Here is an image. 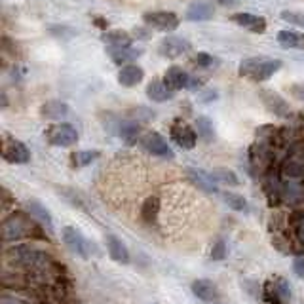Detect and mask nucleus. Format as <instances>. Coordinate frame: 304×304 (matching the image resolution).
Here are the masks:
<instances>
[{
	"label": "nucleus",
	"instance_id": "f257e3e1",
	"mask_svg": "<svg viewBox=\"0 0 304 304\" xmlns=\"http://www.w3.org/2000/svg\"><path fill=\"white\" fill-rule=\"evenodd\" d=\"M6 261H8L10 266L23 270V272H27L29 276H35V278L46 276L54 266V261H52L50 253L38 249L35 245H29V243H21V245L8 249L6 251Z\"/></svg>",
	"mask_w": 304,
	"mask_h": 304
},
{
	"label": "nucleus",
	"instance_id": "f03ea898",
	"mask_svg": "<svg viewBox=\"0 0 304 304\" xmlns=\"http://www.w3.org/2000/svg\"><path fill=\"white\" fill-rule=\"evenodd\" d=\"M282 69V61L280 59H270V57H247L240 63V76L247 78L251 82H264L270 76H274L276 72Z\"/></svg>",
	"mask_w": 304,
	"mask_h": 304
},
{
	"label": "nucleus",
	"instance_id": "7ed1b4c3",
	"mask_svg": "<svg viewBox=\"0 0 304 304\" xmlns=\"http://www.w3.org/2000/svg\"><path fill=\"white\" fill-rule=\"evenodd\" d=\"M35 234V223L23 213H14L2 223V240L4 242H19Z\"/></svg>",
	"mask_w": 304,
	"mask_h": 304
},
{
	"label": "nucleus",
	"instance_id": "20e7f679",
	"mask_svg": "<svg viewBox=\"0 0 304 304\" xmlns=\"http://www.w3.org/2000/svg\"><path fill=\"white\" fill-rule=\"evenodd\" d=\"M61 236H63L65 245H67L74 255H78V257H82V259H90L91 255H97L95 243L90 242L78 228H74V226H65Z\"/></svg>",
	"mask_w": 304,
	"mask_h": 304
},
{
	"label": "nucleus",
	"instance_id": "39448f33",
	"mask_svg": "<svg viewBox=\"0 0 304 304\" xmlns=\"http://www.w3.org/2000/svg\"><path fill=\"white\" fill-rule=\"evenodd\" d=\"M263 297L270 304H289L293 299V291L284 276H274L263 285Z\"/></svg>",
	"mask_w": 304,
	"mask_h": 304
},
{
	"label": "nucleus",
	"instance_id": "423d86ee",
	"mask_svg": "<svg viewBox=\"0 0 304 304\" xmlns=\"http://www.w3.org/2000/svg\"><path fill=\"white\" fill-rule=\"evenodd\" d=\"M165 84L171 88L173 91L179 90H200L202 88V82L196 76H190L186 71H182L181 67H171L165 71V76H163Z\"/></svg>",
	"mask_w": 304,
	"mask_h": 304
},
{
	"label": "nucleus",
	"instance_id": "0eeeda50",
	"mask_svg": "<svg viewBox=\"0 0 304 304\" xmlns=\"http://www.w3.org/2000/svg\"><path fill=\"white\" fill-rule=\"evenodd\" d=\"M46 139H48V143L54 144V146H71V144L78 141V131H76L74 125L61 122V124H54L48 127Z\"/></svg>",
	"mask_w": 304,
	"mask_h": 304
},
{
	"label": "nucleus",
	"instance_id": "6e6552de",
	"mask_svg": "<svg viewBox=\"0 0 304 304\" xmlns=\"http://www.w3.org/2000/svg\"><path fill=\"white\" fill-rule=\"evenodd\" d=\"M2 156L10 163H27L31 160V152L25 146V143H21L19 139L10 137V135H4L2 139Z\"/></svg>",
	"mask_w": 304,
	"mask_h": 304
},
{
	"label": "nucleus",
	"instance_id": "1a4fd4ad",
	"mask_svg": "<svg viewBox=\"0 0 304 304\" xmlns=\"http://www.w3.org/2000/svg\"><path fill=\"white\" fill-rule=\"evenodd\" d=\"M169 135L173 139V143L181 146L182 150H192L198 143V133L192 129V125H188L182 120H175L171 124V129H169Z\"/></svg>",
	"mask_w": 304,
	"mask_h": 304
},
{
	"label": "nucleus",
	"instance_id": "9d476101",
	"mask_svg": "<svg viewBox=\"0 0 304 304\" xmlns=\"http://www.w3.org/2000/svg\"><path fill=\"white\" fill-rule=\"evenodd\" d=\"M141 144L146 152H150L152 156H158V158H165V160H173L175 154L171 150V146L167 144V141L162 137L160 133L156 131H148L141 137Z\"/></svg>",
	"mask_w": 304,
	"mask_h": 304
},
{
	"label": "nucleus",
	"instance_id": "9b49d317",
	"mask_svg": "<svg viewBox=\"0 0 304 304\" xmlns=\"http://www.w3.org/2000/svg\"><path fill=\"white\" fill-rule=\"evenodd\" d=\"M144 23L162 33H173L179 27V18L173 12H148L143 16Z\"/></svg>",
	"mask_w": 304,
	"mask_h": 304
},
{
	"label": "nucleus",
	"instance_id": "f8f14e48",
	"mask_svg": "<svg viewBox=\"0 0 304 304\" xmlns=\"http://www.w3.org/2000/svg\"><path fill=\"white\" fill-rule=\"evenodd\" d=\"M190 48H192V46H190V42H188L186 38L175 36V35H167L160 40L158 52H160V55L167 57V59H177V57L186 54Z\"/></svg>",
	"mask_w": 304,
	"mask_h": 304
},
{
	"label": "nucleus",
	"instance_id": "ddd939ff",
	"mask_svg": "<svg viewBox=\"0 0 304 304\" xmlns=\"http://www.w3.org/2000/svg\"><path fill=\"white\" fill-rule=\"evenodd\" d=\"M259 97L264 103V107L268 108L270 112H274L276 116H280V118H289L291 116V107L280 93H276L272 90H263L259 93Z\"/></svg>",
	"mask_w": 304,
	"mask_h": 304
},
{
	"label": "nucleus",
	"instance_id": "4468645a",
	"mask_svg": "<svg viewBox=\"0 0 304 304\" xmlns=\"http://www.w3.org/2000/svg\"><path fill=\"white\" fill-rule=\"evenodd\" d=\"M105 243H107L108 257L118 263V264H127L129 263V251L125 247V243L114 234H107L105 236Z\"/></svg>",
	"mask_w": 304,
	"mask_h": 304
},
{
	"label": "nucleus",
	"instance_id": "2eb2a0df",
	"mask_svg": "<svg viewBox=\"0 0 304 304\" xmlns=\"http://www.w3.org/2000/svg\"><path fill=\"white\" fill-rule=\"evenodd\" d=\"M230 19H232L236 25L247 29V31H251V33H255V35H263V33L266 31V21H264V18L255 16V14L242 12V14H234Z\"/></svg>",
	"mask_w": 304,
	"mask_h": 304
},
{
	"label": "nucleus",
	"instance_id": "dca6fc26",
	"mask_svg": "<svg viewBox=\"0 0 304 304\" xmlns=\"http://www.w3.org/2000/svg\"><path fill=\"white\" fill-rule=\"evenodd\" d=\"M186 175L190 177V181L196 184L202 192H207V194H217L219 192L217 181L211 177V173H205L203 169H196V167H188Z\"/></svg>",
	"mask_w": 304,
	"mask_h": 304
},
{
	"label": "nucleus",
	"instance_id": "f3484780",
	"mask_svg": "<svg viewBox=\"0 0 304 304\" xmlns=\"http://www.w3.org/2000/svg\"><path fill=\"white\" fill-rule=\"evenodd\" d=\"M27 211H29V215L35 219L38 224H42L44 228H48V230L54 228V217L46 209V205L40 203L38 200H29V202H27Z\"/></svg>",
	"mask_w": 304,
	"mask_h": 304
},
{
	"label": "nucleus",
	"instance_id": "a211bd4d",
	"mask_svg": "<svg viewBox=\"0 0 304 304\" xmlns=\"http://www.w3.org/2000/svg\"><path fill=\"white\" fill-rule=\"evenodd\" d=\"M192 293L202 303H215L219 299V289L211 280H196L192 282Z\"/></svg>",
	"mask_w": 304,
	"mask_h": 304
},
{
	"label": "nucleus",
	"instance_id": "6ab92c4d",
	"mask_svg": "<svg viewBox=\"0 0 304 304\" xmlns=\"http://www.w3.org/2000/svg\"><path fill=\"white\" fill-rule=\"evenodd\" d=\"M144 78V71L139 65H124L118 71V84L124 88H133L137 84H141Z\"/></svg>",
	"mask_w": 304,
	"mask_h": 304
},
{
	"label": "nucleus",
	"instance_id": "aec40b11",
	"mask_svg": "<svg viewBox=\"0 0 304 304\" xmlns=\"http://www.w3.org/2000/svg\"><path fill=\"white\" fill-rule=\"evenodd\" d=\"M146 95L150 101L154 103H165L173 97V90L165 84V80H160V78H154L152 82H148L146 86Z\"/></svg>",
	"mask_w": 304,
	"mask_h": 304
},
{
	"label": "nucleus",
	"instance_id": "412c9836",
	"mask_svg": "<svg viewBox=\"0 0 304 304\" xmlns=\"http://www.w3.org/2000/svg\"><path fill=\"white\" fill-rule=\"evenodd\" d=\"M108 55H110V59L116 63V65H131L137 57H141L143 52L141 50H135V48H131V46H124V48H112V46H108Z\"/></svg>",
	"mask_w": 304,
	"mask_h": 304
},
{
	"label": "nucleus",
	"instance_id": "4be33fe9",
	"mask_svg": "<svg viewBox=\"0 0 304 304\" xmlns=\"http://www.w3.org/2000/svg\"><path fill=\"white\" fill-rule=\"evenodd\" d=\"M215 16V6L211 2H194L186 10L188 21H209Z\"/></svg>",
	"mask_w": 304,
	"mask_h": 304
},
{
	"label": "nucleus",
	"instance_id": "5701e85b",
	"mask_svg": "<svg viewBox=\"0 0 304 304\" xmlns=\"http://www.w3.org/2000/svg\"><path fill=\"white\" fill-rule=\"evenodd\" d=\"M284 175L289 179H303L304 177V154H293L284 162L282 167Z\"/></svg>",
	"mask_w": 304,
	"mask_h": 304
},
{
	"label": "nucleus",
	"instance_id": "b1692460",
	"mask_svg": "<svg viewBox=\"0 0 304 304\" xmlns=\"http://www.w3.org/2000/svg\"><path fill=\"white\" fill-rule=\"evenodd\" d=\"M278 42L284 48L291 50H304V33L297 31H280L278 33Z\"/></svg>",
	"mask_w": 304,
	"mask_h": 304
},
{
	"label": "nucleus",
	"instance_id": "393cba45",
	"mask_svg": "<svg viewBox=\"0 0 304 304\" xmlns=\"http://www.w3.org/2000/svg\"><path fill=\"white\" fill-rule=\"evenodd\" d=\"M69 105L63 103V101H48L44 107H42V114L50 120H61L69 114Z\"/></svg>",
	"mask_w": 304,
	"mask_h": 304
},
{
	"label": "nucleus",
	"instance_id": "a878e982",
	"mask_svg": "<svg viewBox=\"0 0 304 304\" xmlns=\"http://www.w3.org/2000/svg\"><path fill=\"white\" fill-rule=\"evenodd\" d=\"M103 40L112 48H124V46H131V36L125 31H108L103 35Z\"/></svg>",
	"mask_w": 304,
	"mask_h": 304
},
{
	"label": "nucleus",
	"instance_id": "bb28decb",
	"mask_svg": "<svg viewBox=\"0 0 304 304\" xmlns=\"http://www.w3.org/2000/svg\"><path fill=\"white\" fill-rule=\"evenodd\" d=\"M211 177H213L217 182L226 184V186H238V184H240L238 175L234 173L232 169H228V167H217V169L211 171Z\"/></svg>",
	"mask_w": 304,
	"mask_h": 304
},
{
	"label": "nucleus",
	"instance_id": "cd10ccee",
	"mask_svg": "<svg viewBox=\"0 0 304 304\" xmlns=\"http://www.w3.org/2000/svg\"><path fill=\"white\" fill-rule=\"evenodd\" d=\"M196 129H198V137H200V139H203L205 143H211V141L215 139L213 122H211L207 116H198Z\"/></svg>",
	"mask_w": 304,
	"mask_h": 304
},
{
	"label": "nucleus",
	"instance_id": "c85d7f7f",
	"mask_svg": "<svg viewBox=\"0 0 304 304\" xmlns=\"http://www.w3.org/2000/svg\"><path fill=\"white\" fill-rule=\"evenodd\" d=\"M99 156H101L99 150H78V152L72 154L71 160H72V165H76V167H86V165L93 163Z\"/></svg>",
	"mask_w": 304,
	"mask_h": 304
},
{
	"label": "nucleus",
	"instance_id": "c756f323",
	"mask_svg": "<svg viewBox=\"0 0 304 304\" xmlns=\"http://www.w3.org/2000/svg\"><path fill=\"white\" fill-rule=\"evenodd\" d=\"M223 200L234 211H247V200L236 192H223Z\"/></svg>",
	"mask_w": 304,
	"mask_h": 304
},
{
	"label": "nucleus",
	"instance_id": "7c9ffc66",
	"mask_svg": "<svg viewBox=\"0 0 304 304\" xmlns=\"http://www.w3.org/2000/svg\"><path fill=\"white\" fill-rule=\"evenodd\" d=\"M139 131H141V127L137 124H122L120 125V137L124 139L125 143H135L137 141V137H139Z\"/></svg>",
	"mask_w": 304,
	"mask_h": 304
},
{
	"label": "nucleus",
	"instance_id": "2f4dec72",
	"mask_svg": "<svg viewBox=\"0 0 304 304\" xmlns=\"http://www.w3.org/2000/svg\"><path fill=\"white\" fill-rule=\"evenodd\" d=\"M158 198H148L143 205V217L146 223H152V219L158 213Z\"/></svg>",
	"mask_w": 304,
	"mask_h": 304
},
{
	"label": "nucleus",
	"instance_id": "473e14b6",
	"mask_svg": "<svg viewBox=\"0 0 304 304\" xmlns=\"http://www.w3.org/2000/svg\"><path fill=\"white\" fill-rule=\"evenodd\" d=\"M282 19L287 21V23H291V25H297V27H303L304 29V14L284 10V12H282Z\"/></svg>",
	"mask_w": 304,
	"mask_h": 304
},
{
	"label": "nucleus",
	"instance_id": "72a5a7b5",
	"mask_svg": "<svg viewBox=\"0 0 304 304\" xmlns=\"http://www.w3.org/2000/svg\"><path fill=\"white\" fill-rule=\"evenodd\" d=\"M194 63H196L198 67H202V69H209V67H215L217 59L209 54H198L196 57H194Z\"/></svg>",
	"mask_w": 304,
	"mask_h": 304
},
{
	"label": "nucleus",
	"instance_id": "f704fd0d",
	"mask_svg": "<svg viewBox=\"0 0 304 304\" xmlns=\"http://www.w3.org/2000/svg\"><path fill=\"white\" fill-rule=\"evenodd\" d=\"M224 257H226V245H224V242H217L213 251H211V259L213 261H221Z\"/></svg>",
	"mask_w": 304,
	"mask_h": 304
},
{
	"label": "nucleus",
	"instance_id": "c9c22d12",
	"mask_svg": "<svg viewBox=\"0 0 304 304\" xmlns=\"http://www.w3.org/2000/svg\"><path fill=\"white\" fill-rule=\"evenodd\" d=\"M0 304H31V303H27L25 299L16 297V295H8V293H4V295L0 297Z\"/></svg>",
	"mask_w": 304,
	"mask_h": 304
},
{
	"label": "nucleus",
	"instance_id": "e433bc0d",
	"mask_svg": "<svg viewBox=\"0 0 304 304\" xmlns=\"http://www.w3.org/2000/svg\"><path fill=\"white\" fill-rule=\"evenodd\" d=\"M293 270H295V274L299 276V278H303L304 280V259H295V263H293Z\"/></svg>",
	"mask_w": 304,
	"mask_h": 304
},
{
	"label": "nucleus",
	"instance_id": "4c0bfd02",
	"mask_svg": "<svg viewBox=\"0 0 304 304\" xmlns=\"http://www.w3.org/2000/svg\"><path fill=\"white\" fill-rule=\"evenodd\" d=\"M291 93L297 97V99H301L304 101V84H297V86H291Z\"/></svg>",
	"mask_w": 304,
	"mask_h": 304
},
{
	"label": "nucleus",
	"instance_id": "58836bf2",
	"mask_svg": "<svg viewBox=\"0 0 304 304\" xmlns=\"http://www.w3.org/2000/svg\"><path fill=\"white\" fill-rule=\"evenodd\" d=\"M217 4L226 6V8H232V6H238V4H240V0H217Z\"/></svg>",
	"mask_w": 304,
	"mask_h": 304
},
{
	"label": "nucleus",
	"instance_id": "ea45409f",
	"mask_svg": "<svg viewBox=\"0 0 304 304\" xmlns=\"http://www.w3.org/2000/svg\"><path fill=\"white\" fill-rule=\"evenodd\" d=\"M297 236H299V240L304 243V219L301 221V224L297 226Z\"/></svg>",
	"mask_w": 304,
	"mask_h": 304
},
{
	"label": "nucleus",
	"instance_id": "a19ab883",
	"mask_svg": "<svg viewBox=\"0 0 304 304\" xmlns=\"http://www.w3.org/2000/svg\"><path fill=\"white\" fill-rule=\"evenodd\" d=\"M135 36H139V38H148V35H146V31H135Z\"/></svg>",
	"mask_w": 304,
	"mask_h": 304
}]
</instances>
